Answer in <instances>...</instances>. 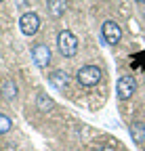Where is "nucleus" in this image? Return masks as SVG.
Masks as SVG:
<instances>
[{"mask_svg": "<svg viewBox=\"0 0 145 151\" xmlns=\"http://www.w3.org/2000/svg\"><path fill=\"white\" fill-rule=\"evenodd\" d=\"M57 44H59V50H61L63 57H74L78 52V40H76V36L71 34V32H67V29L59 32Z\"/></svg>", "mask_w": 145, "mask_h": 151, "instance_id": "obj_1", "label": "nucleus"}, {"mask_svg": "<svg viewBox=\"0 0 145 151\" xmlns=\"http://www.w3.org/2000/svg\"><path fill=\"white\" fill-rule=\"evenodd\" d=\"M101 76L103 73L97 65H84V67L78 69V82L82 86H95V84H99Z\"/></svg>", "mask_w": 145, "mask_h": 151, "instance_id": "obj_2", "label": "nucleus"}, {"mask_svg": "<svg viewBox=\"0 0 145 151\" xmlns=\"http://www.w3.org/2000/svg\"><path fill=\"white\" fill-rule=\"evenodd\" d=\"M135 90H137V80L133 78V76H122V78L118 80V84H116V92H118L120 101L131 99L135 94Z\"/></svg>", "mask_w": 145, "mask_h": 151, "instance_id": "obj_3", "label": "nucleus"}, {"mask_svg": "<svg viewBox=\"0 0 145 151\" xmlns=\"http://www.w3.org/2000/svg\"><path fill=\"white\" fill-rule=\"evenodd\" d=\"M19 27L25 36H34L40 29V17L36 13H23L21 19H19Z\"/></svg>", "mask_w": 145, "mask_h": 151, "instance_id": "obj_4", "label": "nucleus"}, {"mask_svg": "<svg viewBox=\"0 0 145 151\" xmlns=\"http://www.w3.org/2000/svg\"><path fill=\"white\" fill-rule=\"evenodd\" d=\"M101 34H103L105 44H118L120 38H122V27L116 21H105L101 27Z\"/></svg>", "mask_w": 145, "mask_h": 151, "instance_id": "obj_5", "label": "nucleus"}, {"mask_svg": "<svg viewBox=\"0 0 145 151\" xmlns=\"http://www.w3.org/2000/svg\"><path fill=\"white\" fill-rule=\"evenodd\" d=\"M32 59L38 67H46L50 63V48L46 44H36L32 48Z\"/></svg>", "mask_w": 145, "mask_h": 151, "instance_id": "obj_6", "label": "nucleus"}, {"mask_svg": "<svg viewBox=\"0 0 145 151\" xmlns=\"http://www.w3.org/2000/svg\"><path fill=\"white\" fill-rule=\"evenodd\" d=\"M48 82H50L53 86H55V88L63 90V88L67 86L69 78H67V73H65V71H53V73L48 76Z\"/></svg>", "mask_w": 145, "mask_h": 151, "instance_id": "obj_7", "label": "nucleus"}, {"mask_svg": "<svg viewBox=\"0 0 145 151\" xmlns=\"http://www.w3.org/2000/svg\"><path fill=\"white\" fill-rule=\"evenodd\" d=\"M131 137L137 145H145V124L137 122V124H131Z\"/></svg>", "mask_w": 145, "mask_h": 151, "instance_id": "obj_8", "label": "nucleus"}, {"mask_svg": "<svg viewBox=\"0 0 145 151\" xmlns=\"http://www.w3.org/2000/svg\"><path fill=\"white\" fill-rule=\"evenodd\" d=\"M67 9V0H48V13L53 17H61Z\"/></svg>", "mask_w": 145, "mask_h": 151, "instance_id": "obj_9", "label": "nucleus"}, {"mask_svg": "<svg viewBox=\"0 0 145 151\" xmlns=\"http://www.w3.org/2000/svg\"><path fill=\"white\" fill-rule=\"evenodd\" d=\"M2 97L6 99V101H13L15 97H17V84H15V80H4V84H2Z\"/></svg>", "mask_w": 145, "mask_h": 151, "instance_id": "obj_10", "label": "nucleus"}, {"mask_svg": "<svg viewBox=\"0 0 145 151\" xmlns=\"http://www.w3.org/2000/svg\"><path fill=\"white\" fill-rule=\"evenodd\" d=\"M36 107H38L40 111H50L53 109V99H48L44 92H40L38 99H36Z\"/></svg>", "mask_w": 145, "mask_h": 151, "instance_id": "obj_11", "label": "nucleus"}, {"mask_svg": "<svg viewBox=\"0 0 145 151\" xmlns=\"http://www.w3.org/2000/svg\"><path fill=\"white\" fill-rule=\"evenodd\" d=\"M11 126H13L11 118H9V116H2V113H0V134L9 132V130H11Z\"/></svg>", "mask_w": 145, "mask_h": 151, "instance_id": "obj_12", "label": "nucleus"}, {"mask_svg": "<svg viewBox=\"0 0 145 151\" xmlns=\"http://www.w3.org/2000/svg\"><path fill=\"white\" fill-rule=\"evenodd\" d=\"M99 151H116V147H112V145H103V147H99Z\"/></svg>", "mask_w": 145, "mask_h": 151, "instance_id": "obj_13", "label": "nucleus"}, {"mask_svg": "<svg viewBox=\"0 0 145 151\" xmlns=\"http://www.w3.org/2000/svg\"><path fill=\"white\" fill-rule=\"evenodd\" d=\"M137 2H145V0H137Z\"/></svg>", "mask_w": 145, "mask_h": 151, "instance_id": "obj_14", "label": "nucleus"}]
</instances>
